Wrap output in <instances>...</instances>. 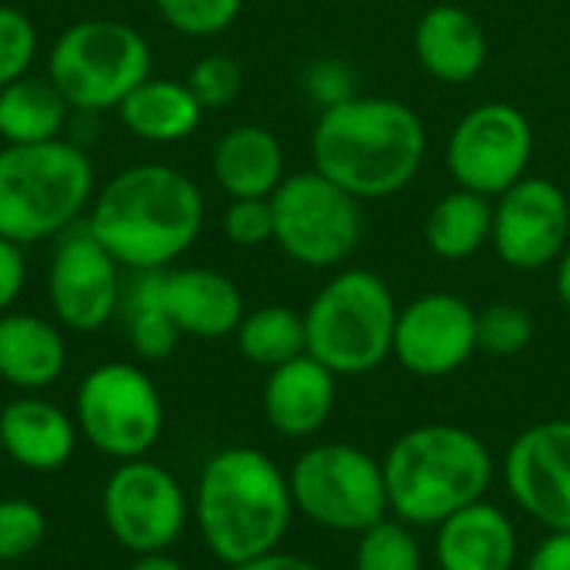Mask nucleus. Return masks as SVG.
Listing matches in <instances>:
<instances>
[{
    "label": "nucleus",
    "instance_id": "obj_15",
    "mask_svg": "<svg viewBox=\"0 0 570 570\" xmlns=\"http://www.w3.org/2000/svg\"><path fill=\"white\" fill-rule=\"evenodd\" d=\"M501 478L521 514L544 531H570V421L554 417L521 431L501 461Z\"/></svg>",
    "mask_w": 570,
    "mask_h": 570
},
{
    "label": "nucleus",
    "instance_id": "obj_12",
    "mask_svg": "<svg viewBox=\"0 0 570 570\" xmlns=\"http://www.w3.org/2000/svg\"><path fill=\"white\" fill-rule=\"evenodd\" d=\"M100 511L110 538L140 558L167 551L184 534L190 504L180 481L167 468L137 458L120 461V468L107 478Z\"/></svg>",
    "mask_w": 570,
    "mask_h": 570
},
{
    "label": "nucleus",
    "instance_id": "obj_10",
    "mask_svg": "<svg viewBox=\"0 0 570 570\" xmlns=\"http://www.w3.org/2000/svg\"><path fill=\"white\" fill-rule=\"evenodd\" d=\"M73 414L80 438L114 461L147 458L164 434V401L157 384L147 371L127 361L94 367L77 387Z\"/></svg>",
    "mask_w": 570,
    "mask_h": 570
},
{
    "label": "nucleus",
    "instance_id": "obj_31",
    "mask_svg": "<svg viewBox=\"0 0 570 570\" xmlns=\"http://www.w3.org/2000/svg\"><path fill=\"white\" fill-rule=\"evenodd\" d=\"M164 23L184 37H217L244 10V0H154Z\"/></svg>",
    "mask_w": 570,
    "mask_h": 570
},
{
    "label": "nucleus",
    "instance_id": "obj_1",
    "mask_svg": "<svg viewBox=\"0 0 570 570\" xmlns=\"http://www.w3.org/2000/svg\"><path fill=\"white\" fill-rule=\"evenodd\" d=\"M314 170L364 200H384L414 184L428 160L421 114L377 94H354L324 107L311 134Z\"/></svg>",
    "mask_w": 570,
    "mask_h": 570
},
{
    "label": "nucleus",
    "instance_id": "obj_7",
    "mask_svg": "<svg viewBox=\"0 0 570 570\" xmlns=\"http://www.w3.org/2000/svg\"><path fill=\"white\" fill-rule=\"evenodd\" d=\"M154 57L144 33L124 20L90 17L70 23L50 47L47 77L70 110H117L124 97L150 77Z\"/></svg>",
    "mask_w": 570,
    "mask_h": 570
},
{
    "label": "nucleus",
    "instance_id": "obj_25",
    "mask_svg": "<svg viewBox=\"0 0 570 570\" xmlns=\"http://www.w3.org/2000/svg\"><path fill=\"white\" fill-rule=\"evenodd\" d=\"M494 200L464 187L448 190L424 220V244L441 261H471L491 244Z\"/></svg>",
    "mask_w": 570,
    "mask_h": 570
},
{
    "label": "nucleus",
    "instance_id": "obj_40",
    "mask_svg": "<svg viewBox=\"0 0 570 570\" xmlns=\"http://www.w3.org/2000/svg\"><path fill=\"white\" fill-rule=\"evenodd\" d=\"M554 294L570 311V244L564 247V254L558 257V264H554Z\"/></svg>",
    "mask_w": 570,
    "mask_h": 570
},
{
    "label": "nucleus",
    "instance_id": "obj_38",
    "mask_svg": "<svg viewBox=\"0 0 570 570\" xmlns=\"http://www.w3.org/2000/svg\"><path fill=\"white\" fill-rule=\"evenodd\" d=\"M524 570H570V531H548L528 558Z\"/></svg>",
    "mask_w": 570,
    "mask_h": 570
},
{
    "label": "nucleus",
    "instance_id": "obj_39",
    "mask_svg": "<svg viewBox=\"0 0 570 570\" xmlns=\"http://www.w3.org/2000/svg\"><path fill=\"white\" fill-rule=\"evenodd\" d=\"M227 570H321L314 561L301 558V554H287V551H271L264 558H254L247 564H237V568Z\"/></svg>",
    "mask_w": 570,
    "mask_h": 570
},
{
    "label": "nucleus",
    "instance_id": "obj_22",
    "mask_svg": "<svg viewBox=\"0 0 570 570\" xmlns=\"http://www.w3.org/2000/svg\"><path fill=\"white\" fill-rule=\"evenodd\" d=\"M210 170L217 187L230 197H271L284 174V147L264 124H237L214 144Z\"/></svg>",
    "mask_w": 570,
    "mask_h": 570
},
{
    "label": "nucleus",
    "instance_id": "obj_29",
    "mask_svg": "<svg viewBox=\"0 0 570 570\" xmlns=\"http://www.w3.org/2000/svg\"><path fill=\"white\" fill-rule=\"evenodd\" d=\"M354 570H424V554L414 538V528L384 518L357 534Z\"/></svg>",
    "mask_w": 570,
    "mask_h": 570
},
{
    "label": "nucleus",
    "instance_id": "obj_18",
    "mask_svg": "<svg viewBox=\"0 0 570 570\" xmlns=\"http://www.w3.org/2000/svg\"><path fill=\"white\" fill-rule=\"evenodd\" d=\"M337 404V374L311 354H301L267 371L261 407L267 424L287 441H307L321 434Z\"/></svg>",
    "mask_w": 570,
    "mask_h": 570
},
{
    "label": "nucleus",
    "instance_id": "obj_11",
    "mask_svg": "<svg viewBox=\"0 0 570 570\" xmlns=\"http://www.w3.org/2000/svg\"><path fill=\"white\" fill-rule=\"evenodd\" d=\"M534 157V127L508 100H484L471 107L448 134L444 164L454 187L501 197L528 177Z\"/></svg>",
    "mask_w": 570,
    "mask_h": 570
},
{
    "label": "nucleus",
    "instance_id": "obj_17",
    "mask_svg": "<svg viewBox=\"0 0 570 570\" xmlns=\"http://www.w3.org/2000/svg\"><path fill=\"white\" fill-rule=\"evenodd\" d=\"M157 294L184 337L220 341L247 314L240 287L210 267H164L157 271Z\"/></svg>",
    "mask_w": 570,
    "mask_h": 570
},
{
    "label": "nucleus",
    "instance_id": "obj_9",
    "mask_svg": "<svg viewBox=\"0 0 570 570\" xmlns=\"http://www.w3.org/2000/svg\"><path fill=\"white\" fill-rule=\"evenodd\" d=\"M274 244L301 267L331 271L354 257L364 237V210L354 194L321 170L287 174L271 194Z\"/></svg>",
    "mask_w": 570,
    "mask_h": 570
},
{
    "label": "nucleus",
    "instance_id": "obj_3",
    "mask_svg": "<svg viewBox=\"0 0 570 570\" xmlns=\"http://www.w3.org/2000/svg\"><path fill=\"white\" fill-rule=\"evenodd\" d=\"M294 514L287 474L271 454L257 448H224L200 468L194 521L204 548L224 568L281 551Z\"/></svg>",
    "mask_w": 570,
    "mask_h": 570
},
{
    "label": "nucleus",
    "instance_id": "obj_35",
    "mask_svg": "<svg viewBox=\"0 0 570 570\" xmlns=\"http://www.w3.org/2000/svg\"><path fill=\"white\" fill-rule=\"evenodd\" d=\"M224 237L234 247H261L274 240L271 197H240L224 210Z\"/></svg>",
    "mask_w": 570,
    "mask_h": 570
},
{
    "label": "nucleus",
    "instance_id": "obj_26",
    "mask_svg": "<svg viewBox=\"0 0 570 570\" xmlns=\"http://www.w3.org/2000/svg\"><path fill=\"white\" fill-rule=\"evenodd\" d=\"M70 104L50 77H30L0 87V137L3 144H47L67 127Z\"/></svg>",
    "mask_w": 570,
    "mask_h": 570
},
{
    "label": "nucleus",
    "instance_id": "obj_19",
    "mask_svg": "<svg viewBox=\"0 0 570 570\" xmlns=\"http://www.w3.org/2000/svg\"><path fill=\"white\" fill-rule=\"evenodd\" d=\"M414 57L431 80L461 87L488 67L491 40L471 10L458 3H434L414 23Z\"/></svg>",
    "mask_w": 570,
    "mask_h": 570
},
{
    "label": "nucleus",
    "instance_id": "obj_8",
    "mask_svg": "<svg viewBox=\"0 0 570 570\" xmlns=\"http://www.w3.org/2000/svg\"><path fill=\"white\" fill-rule=\"evenodd\" d=\"M294 511L334 534H361L391 514L384 468L357 444H311L287 471Z\"/></svg>",
    "mask_w": 570,
    "mask_h": 570
},
{
    "label": "nucleus",
    "instance_id": "obj_33",
    "mask_svg": "<svg viewBox=\"0 0 570 570\" xmlns=\"http://www.w3.org/2000/svg\"><path fill=\"white\" fill-rule=\"evenodd\" d=\"M187 87L204 110H224L227 104L237 100V94L244 87V70L227 53H207L190 67Z\"/></svg>",
    "mask_w": 570,
    "mask_h": 570
},
{
    "label": "nucleus",
    "instance_id": "obj_20",
    "mask_svg": "<svg viewBox=\"0 0 570 570\" xmlns=\"http://www.w3.org/2000/svg\"><path fill=\"white\" fill-rule=\"evenodd\" d=\"M434 558L441 570H514L518 528L504 508L474 501L438 524Z\"/></svg>",
    "mask_w": 570,
    "mask_h": 570
},
{
    "label": "nucleus",
    "instance_id": "obj_14",
    "mask_svg": "<svg viewBox=\"0 0 570 570\" xmlns=\"http://www.w3.org/2000/svg\"><path fill=\"white\" fill-rule=\"evenodd\" d=\"M47 297L57 324L77 334L100 331L120 311V264L87 230V220L57 237L47 271Z\"/></svg>",
    "mask_w": 570,
    "mask_h": 570
},
{
    "label": "nucleus",
    "instance_id": "obj_2",
    "mask_svg": "<svg viewBox=\"0 0 570 570\" xmlns=\"http://www.w3.org/2000/svg\"><path fill=\"white\" fill-rule=\"evenodd\" d=\"M87 230L127 271H164L204 230V194L177 167L134 164L90 200Z\"/></svg>",
    "mask_w": 570,
    "mask_h": 570
},
{
    "label": "nucleus",
    "instance_id": "obj_34",
    "mask_svg": "<svg viewBox=\"0 0 570 570\" xmlns=\"http://www.w3.org/2000/svg\"><path fill=\"white\" fill-rule=\"evenodd\" d=\"M37 43L40 40L33 20L23 10L0 3V87L30 73L37 60Z\"/></svg>",
    "mask_w": 570,
    "mask_h": 570
},
{
    "label": "nucleus",
    "instance_id": "obj_41",
    "mask_svg": "<svg viewBox=\"0 0 570 570\" xmlns=\"http://www.w3.org/2000/svg\"><path fill=\"white\" fill-rule=\"evenodd\" d=\"M130 570H187V568H184L177 558H170L167 551H157V554H140Z\"/></svg>",
    "mask_w": 570,
    "mask_h": 570
},
{
    "label": "nucleus",
    "instance_id": "obj_36",
    "mask_svg": "<svg viewBox=\"0 0 570 570\" xmlns=\"http://www.w3.org/2000/svg\"><path fill=\"white\" fill-rule=\"evenodd\" d=\"M301 87L304 94L324 110V107H334L347 97H354V70L337 60V57H321L314 63H307L304 77H301Z\"/></svg>",
    "mask_w": 570,
    "mask_h": 570
},
{
    "label": "nucleus",
    "instance_id": "obj_6",
    "mask_svg": "<svg viewBox=\"0 0 570 570\" xmlns=\"http://www.w3.org/2000/svg\"><path fill=\"white\" fill-rule=\"evenodd\" d=\"M397 301L387 281L367 267L337 271L307 304V354L337 377L377 371L394 354Z\"/></svg>",
    "mask_w": 570,
    "mask_h": 570
},
{
    "label": "nucleus",
    "instance_id": "obj_30",
    "mask_svg": "<svg viewBox=\"0 0 570 570\" xmlns=\"http://www.w3.org/2000/svg\"><path fill=\"white\" fill-rule=\"evenodd\" d=\"M534 341V317L514 301H498L478 311V351L491 357H514Z\"/></svg>",
    "mask_w": 570,
    "mask_h": 570
},
{
    "label": "nucleus",
    "instance_id": "obj_4",
    "mask_svg": "<svg viewBox=\"0 0 570 570\" xmlns=\"http://www.w3.org/2000/svg\"><path fill=\"white\" fill-rule=\"evenodd\" d=\"M387 508L411 528H438L474 501H484L498 464L491 448L458 424L404 431L384 454Z\"/></svg>",
    "mask_w": 570,
    "mask_h": 570
},
{
    "label": "nucleus",
    "instance_id": "obj_27",
    "mask_svg": "<svg viewBox=\"0 0 570 570\" xmlns=\"http://www.w3.org/2000/svg\"><path fill=\"white\" fill-rule=\"evenodd\" d=\"M237 351L254 367L274 371L301 354H307V334H304V314L287 304H267L250 314L234 331Z\"/></svg>",
    "mask_w": 570,
    "mask_h": 570
},
{
    "label": "nucleus",
    "instance_id": "obj_32",
    "mask_svg": "<svg viewBox=\"0 0 570 570\" xmlns=\"http://www.w3.org/2000/svg\"><path fill=\"white\" fill-rule=\"evenodd\" d=\"M47 538V518L33 501L7 498L0 501V564L30 558Z\"/></svg>",
    "mask_w": 570,
    "mask_h": 570
},
{
    "label": "nucleus",
    "instance_id": "obj_13",
    "mask_svg": "<svg viewBox=\"0 0 570 570\" xmlns=\"http://www.w3.org/2000/svg\"><path fill=\"white\" fill-rule=\"evenodd\" d=\"M570 244V200L551 177H521L494 197V254L521 274L558 264Z\"/></svg>",
    "mask_w": 570,
    "mask_h": 570
},
{
    "label": "nucleus",
    "instance_id": "obj_21",
    "mask_svg": "<svg viewBox=\"0 0 570 570\" xmlns=\"http://www.w3.org/2000/svg\"><path fill=\"white\" fill-rule=\"evenodd\" d=\"M77 434V421L43 397H17L0 411L3 454L33 474L60 471L73 458Z\"/></svg>",
    "mask_w": 570,
    "mask_h": 570
},
{
    "label": "nucleus",
    "instance_id": "obj_23",
    "mask_svg": "<svg viewBox=\"0 0 570 570\" xmlns=\"http://www.w3.org/2000/svg\"><path fill=\"white\" fill-rule=\"evenodd\" d=\"M67 367V344L57 324L37 314H0V377L20 391L50 387Z\"/></svg>",
    "mask_w": 570,
    "mask_h": 570
},
{
    "label": "nucleus",
    "instance_id": "obj_5",
    "mask_svg": "<svg viewBox=\"0 0 570 570\" xmlns=\"http://www.w3.org/2000/svg\"><path fill=\"white\" fill-rule=\"evenodd\" d=\"M97 194L90 157L70 140L0 150V237L27 247L80 224Z\"/></svg>",
    "mask_w": 570,
    "mask_h": 570
},
{
    "label": "nucleus",
    "instance_id": "obj_16",
    "mask_svg": "<svg viewBox=\"0 0 570 570\" xmlns=\"http://www.w3.org/2000/svg\"><path fill=\"white\" fill-rule=\"evenodd\" d=\"M478 354V311L451 294L428 291L397 311L394 361L424 381L451 377Z\"/></svg>",
    "mask_w": 570,
    "mask_h": 570
},
{
    "label": "nucleus",
    "instance_id": "obj_28",
    "mask_svg": "<svg viewBox=\"0 0 570 570\" xmlns=\"http://www.w3.org/2000/svg\"><path fill=\"white\" fill-rule=\"evenodd\" d=\"M120 314L127 324V337L130 347L144 357V361H164L177 351L180 344V331L170 321V314L160 304L157 294V271H137L130 287L120 297Z\"/></svg>",
    "mask_w": 570,
    "mask_h": 570
},
{
    "label": "nucleus",
    "instance_id": "obj_24",
    "mask_svg": "<svg viewBox=\"0 0 570 570\" xmlns=\"http://www.w3.org/2000/svg\"><path fill=\"white\" fill-rule=\"evenodd\" d=\"M117 117L134 137L147 144H177L200 127L204 107L190 94L187 80L147 77L124 97Z\"/></svg>",
    "mask_w": 570,
    "mask_h": 570
},
{
    "label": "nucleus",
    "instance_id": "obj_37",
    "mask_svg": "<svg viewBox=\"0 0 570 570\" xmlns=\"http://www.w3.org/2000/svg\"><path fill=\"white\" fill-rule=\"evenodd\" d=\"M27 284V257L23 247L0 237V314H7L13 307V301L20 297Z\"/></svg>",
    "mask_w": 570,
    "mask_h": 570
}]
</instances>
